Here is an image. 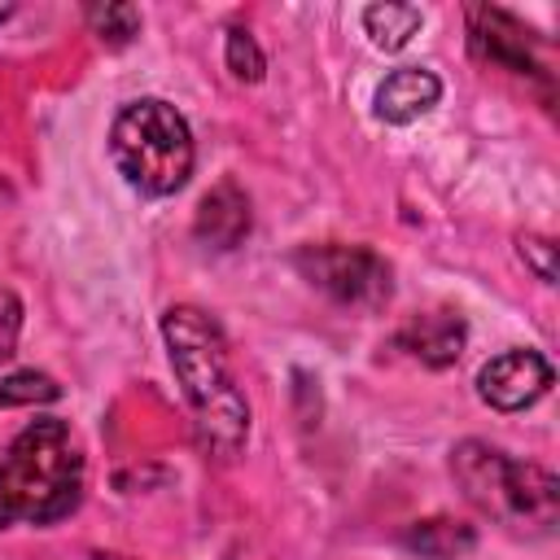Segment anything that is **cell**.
<instances>
[{"instance_id": "1", "label": "cell", "mask_w": 560, "mask_h": 560, "mask_svg": "<svg viewBox=\"0 0 560 560\" xmlns=\"http://www.w3.org/2000/svg\"><path fill=\"white\" fill-rule=\"evenodd\" d=\"M162 337L171 350V368L184 385L197 442L219 459H232L245 442L249 407L245 394L236 389L223 328L197 306H171L162 315Z\"/></svg>"}, {"instance_id": "2", "label": "cell", "mask_w": 560, "mask_h": 560, "mask_svg": "<svg viewBox=\"0 0 560 560\" xmlns=\"http://www.w3.org/2000/svg\"><path fill=\"white\" fill-rule=\"evenodd\" d=\"M83 494V451L66 420H31L0 455V525H48Z\"/></svg>"}, {"instance_id": "3", "label": "cell", "mask_w": 560, "mask_h": 560, "mask_svg": "<svg viewBox=\"0 0 560 560\" xmlns=\"http://www.w3.org/2000/svg\"><path fill=\"white\" fill-rule=\"evenodd\" d=\"M451 472L477 512H486L503 525L538 529V534L556 525L560 481L547 468L508 459L503 451H494L486 442H459L451 451Z\"/></svg>"}, {"instance_id": "4", "label": "cell", "mask_w": 560, "mask_h": 560, "mask_svg": "<svg viewBox=\"0 0 560 560\" xmlns=\"http://www.w3.org/2000/svg\"><path fill=\"white\" fill-rule=\"evenodd\" d=\"M109 153L118 175L144 197H171L192 175V131L184 114L158 96L118 109L109 127Z\"/></svg>"}, {"instance_id": "5", "label": "cell", "mask_w": 560, "mask_h": 560, "mask_svg": "<svg viewBox=\"0 0 560 560\" xmlns=\"http://www.w3.org/2000/svg\"><path fill=\"white\" fill-rule=\"evenodd\" d=\"M293 267L341 306H381L389 298V262L363 245H306Z\"/></svg>"}, {"instance_id": "6", "label": "cell", "mask_w": 560, "mask_h": 560, "mask_svg": "<svg viewBox=\"0 0 560 560\" xmlns=\"http://www.w3.org/2000/svg\"><path fill=\"white\" fill-rule=\"evenodd\" d=\"M551 385V363L538 350H508L494 354L481 372H477V394L481 402H490L494 411H521L529 402H538Z\"/></svg>"}, {"instance_id": "7", "label": "cell", "mask_w": 560, "mask_h": 560, "mask_svg": "<svg viewBox=\"0 0 560 560\" xmlns=\"http://www.w3.org/2000/svg\"><path fill=\"white\" fill-rule=\"evenodd\" d=\"M468 48H472V57H481L499 70L538 74V61L529 57V44H525V26L503 9H486V4L468 9Z\"/></svg>"}, {"instance_id": "8", "label": "cell", "mask_w": 560, "mask_h": 560, "mask_svg": "<svg viewBox=\"0 0 560 560\" xmlns=\"http://www.w3.org/2000/svg\"><path fill=\"white\" fill-rule=\"evenodd\" d=\"M442 96V83L433 70L424 66H402L394 74H385V83L376 88V118L389 127H407L416 118H424Z\"/></svg>"}, {"instance_id": "9", "label": "cell", "mask_w": 560, "mask_h": 560, "mask_svg": "<svg viewBox=\"0 0 560 560\" xmlns=\"http://www.w3.org/2000/svg\"><path fill=\"white\" fill-rule=\"evenodd\" d=\"M245 232H249V197L232 179H219L197 206V241H206L210 249H232L245 241Z\"/></svg>"}, {"instance_id": "10", "label": "cell", "mask_w": 560, "mask_h": 560, "mask_svg": "<svg viewBox=\"0 0 560 560\" xmlns=\"http://www.w3.org/2000/svg\"><path fill=\"white\" fill-rule=\"evenodd\" d=\"M464 319L459 315H451V311H424V315H416L402 332H398V341L424 363V368H451L455 359H459V350H464Z\"/></svg>"}, {"instance_id": "11", "label": "cell", "mask_w": 560, "mask_h": 560, "mask_svg": "<svg viewBox=\"0 0 560 560\" xmlns=\"http://www.w3.org/2000/svg\"><path fill=\"white\" fill-rule=\"evenodd\" d=\"M402 542L424 556V560H464L472 547H477V529L464 525V521H446V516H433V521H416Z\"/></svg>"}, {"instance_id": "12", "label": "cell", "mask_w": 560, "mask_h": 560, "mask_svg": "<svg viewBox=\"0 0 560 560\" xmlns=\"http://www.w3.org/2000/svg\"><path fill=\"white\" fill-rule=\"evenodd\" d=\"M420 9L416 4H394V0H385V4H368L363 9V31L372 35V44L376 48H385V52H398L416 31H420Z\"/></svg>"}, {"instance_id": "13", "label": "cell", "mask_w": 560, "mask_h": 560, "mask_svg": "<svg viewBox=\"0 0 560 560\" xmlns=\"http://www.w3.org/2000/svg\"><path fill=\"white\" fill-rule=\"evenodd\" d=\"M83 18H88V26H92L109 48H122V44H131V39L140 35V13H136V4H88Z\"/></svg>"}, {"instance_id": "14", "label": "cell", "mask_w": 560, "mask_h": 560, "mask_svg": "<svg viewBox=\"0 0 560 560\" xmlns=\"http://www.w3.org/2000/svg\"><path fill=\"white\" fill-rule=\"evenodd\" d=\"M61 389L52 376L44 372H13L0 381V407H35V402H52Z\"/></svg>"}, {"instance_id": "15", "label": "cell", "mask_w": 560, "mask_h": 560, "mask_svg": "<svg viewBox=\"0 0 560 560\" xmlns=\"http://www.w3.org/2000/svg\"><path fill=\"white\" fill-rule=\"evenodd\" d=\"M228 70L241 79V83H258L262 70H267V57L262 48L254 44V35L245 26H232L228 31Z\"/></svg>"}, {"instance_id": "16", "label": "cell", "mask_w": 560, "mask_h": 560, "mask_svg": "<svg viewBox=\"0 0 560 560\" xmlns=\"http://www.w3.org/2000/svg\"><path fill=\"white\" fill-rule=\"evenodd\" d=\"M516 245H521V258L538 271V280L551 284V280H556V245H551L547 236H534V232H525Z\"/></svg>"}, {"instance_id": "17", "label": "cell", "mask_w": 560, "mask_h": 560, "mask_svg": "<svg viewBox=\"0 0 560 560\" xmlns=\"http://www.w3.org/2000/svg\"><path fill=\"white\" fill-rule=\"evenodd\" d=\"M0 18H9V4H0Z\"/></svg>"}]
</instances>
